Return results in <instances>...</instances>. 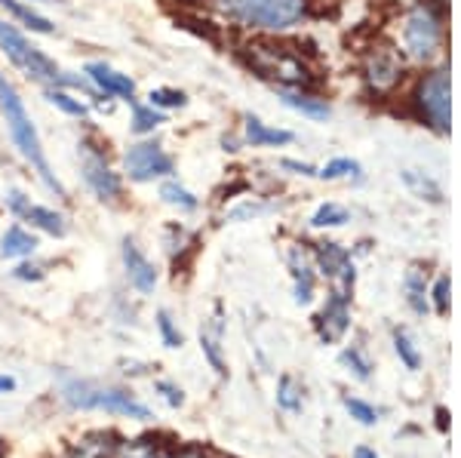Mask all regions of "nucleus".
<instances>
[{
	"instance_id": "nucleus-5",
	"label": "nucleus",
	"mask_w": 461,
	"mask_h": 458,
	"mask_svg": "<svg viewBox=\"0 0 461 458\" xmlns=\"http://www.w3.org/2000/svg\"><path fill=\"white\" fill-rule=\"evenodd\" d=\"M403 47L412 62H434L443 47V22L428 4H415L403 22Z\"/></svg>"
},
{
	"instance_id": "nucleus-22",
	"label": "nucleus",
	"mask_w": 461,
	"mask_h": 458,
	"mask_svg": "<svg viewBox=\"0 0 461 458\" xmlns=\"http://www.w3.org/2000/svg\"><path fill=\"white\" fill-rule=\"evenodd\" d=\"M130 108H132V117H130V132L132 136H139V139H148V136H154V130H160L163 123H167V111H158V108H151L148 102H130Z\"/></svg>"
},
{
	"instance_id": "nucleus-43",
	"label": "nucleus",
	"mask_w": 461,
	"mask_h": 458,
	"mask_svg": "<svg viewBox=\"0 0 461 458\" xmlns=\"http://www.w3.org/2000/svg\"><path fill=\"white\" fill-rule=\"evenodd\" d=\"M28 4H32V0H28Z\"/></svg>"
},
{
	"instance_id": "nucleus-19",
	"label": "nucleus",
	"mask_w": 461,
	"mask_h": 458,
	"mask_svg": "<svg viewBox=\"0 0 461 458\" xmlns=\"http://www.w3.org/2000/svg\"><path fill=\"white\" fill-rule=\"evenodd\" d=\"M366 80L375 86V90H391V86L400 80V62L393 58V53L378 49L366 65Z\"/></svg>"
},
{
	"instance_id": "nucleus-16",
	"label": "nucleus",
	"mask_w": 461,
	"mask_h": 458,
	"mask_svg": "<svg viewBox=\"0 0 461 458\" xmlns=\"http://www.w3.org/2000/svg\"><path fill=\"white\" fill-rule=\"evenodd\" d=\"M28 221V225L34 228V231L41 234H50V238L62 240L65 234H68V219L62 216L59 210H53V206H43V203H32L25 210V216H22Z\"/></svg>"
},
{
	"instance_id": "nucleus-20",
	"label": "nucleus",
	"mask_w": 461,
	"mask_h": 458,
	"mask_svg": "<svg viewBox=\"0 0 461 458\" xmlns=\"http://www.w3.org/2000/svg\"><path fill=\"white\" fill-rule=\"evenodd\" d=\"M400 182L406 184L409 191H412L419 201H428V203H443V188L440 182L434 179V175H428L425 169H400Z\"/></svg>"
},
{
	"instance_id": "nucleus-39",
	"label": "nucleus",
	"mask_w": 461,
	"mask_h": 458,
	"mask_svg": "<svg viewBox=\"0 0 461 458\" xmlns=\"http://www.w3.org/2000/svg\"><path fill=\"white\" fill-rule=\"evenodd\" d=\"M280 166L289 169L293 175H304V179H317L320 169L311 166V164H302V160H280Z\"/></svg>"
},
{
	"instance_id": "nucleus-33",
	"label": "nucleus",
	"mask_w": 461,
	"mask_h": 458,
	"mask_svg": "<svg viewBox=\"0 0 461 458\" xmlns=\"http://www.w3.org/2000/svg\"><path fill=\"white\" fill-rule=\"evenodd\" d=\"M393 351H397V357L406 364V369H419L421 366V354H419L415 342L406 336V332H393Z\"/></svg>"
},
{
	"instance_id": "nucleus-36",
	"label": "nucleus",
	"mask_w": 461,
	"mask_h": 458,
	"mask_svg": "<svg viewBox=\"0 0 461 458\" xmlns=\"http://www.w3.org/2000/svg\"><path fill=\"white\" fill-rule=\"evenodd\" d=\"M4 203H6V210H10L13 216H25V210L32 206V197H28L25 191H19V188H10L4 194Z\"/></svg>"
},
{
	"instance_id": "nucleus-17",
	"label": "nucleus",
	"mask_w": 461,
	"mask_h": 458,
	"mask_svg": "<svg viewBox=\"0 0 461 458\" xmlns=\"http://www.w3.org/2000/svg\"><path fill=\"white\" fill-rule=\"evenodd\" d=\"M0 10H4L6 16L16 19L19 25H25L28 31H34V34H56V22L47 19L43 13H37L32 4H25V0H0Z\"/></svg>"
},
{
	"instance_id": "nucleus-24",
	"label": "nucleus",
	"mask_w": 461,
	"mask_h": 458,
	"mask_svg": "<svg viewBox=\"0 0 461 458\" xmlns=\"http://www.w3.org/2000/svg\"><path fill=\"white\" fill-rule=\"evenodd\" d=\"M200 351H203V357L210 360V366L215 369L219 375H225V360H221V320L219 317H212L210 327L200 329Z\"/></svg>"
},
{
	"instance_id": "nucleus-27",
	"label": "nucleus",
	"mask_w": 461,
	"mask_h": 458,
	"mask_svg": "<svg viewBox=\"0 0 461 458\" xmlns=\"http://www.w3.org/2000/svg\"><path fill=\"white\" fill-rule=\"evenodd\" d=\"M154 327H158V336H160L163 348L176 351V348H182V345H185V336H182V329H178V323H176L173 311L160 308L158 317H154Z\"/></svg>"
},
{
	"instance_id": "nucleus-4",
	"label": "nucleus",
	"mask_w": 461,
	"mask_h": 458,
	"mask_svg": "<svg viewBox=\"0 0 461 458\" xmlns=\"http://www.w3.org/2000/svg\"><path fill=\"white\" fill-rule=\"evenodd\" d=\"M0 53L6 56V62L13 68H19L28 80H34L41 86H53L56 74L62 71L56 65V58H50L41 47H34L25 31L6 19H0Z\"/></svg>"
},
{
	"instance_id": "nucleus-6",
	"label": "nucleus",
	"mask_w": 461,
	"mask_h": 458,
	"mask_svg": "<svg viewBox=\"0 0 461 458\" xmlns=\"http://www.w3.org/2000/svg\"><path fill=\"white\" fill-rule=\"evenodd\" d=\"M176 173V157L154 139H139L123 154V175L132 184L163 182Z\"/></svg>"
},
{
	"instance_id": "nucleus-26",
	"label": "nucleus",
	"mask_w": 461,
	"mask_h": 458,
	"mask_svg": "<svg viewBox=\"0 0 461 458\" xmlns=\"http://www.w3.org/2000/svg\"><path fill=\"white\" fill-rule=\"evenodd\" d=\"M351 221V210L341 203H320L317 212L311 216V228H341Z\"/></svg>"
},
{
	"instance_id": "nucleus-37",
	"label": "nucleus",
	"mask_w": 461,
	"mask_h": 458,
	"mask_svg": "<svg viewBox=\"0 0 461 458\" xmlns=\"http://www.w3.org/2000/svg\"><path fill=\"white\" fill-rule=\"evenodd\" d=\"M434 308L437 314H449V277H437L434 283Z\"/></svg>"
},
{
	"instance_id": "nucleus-11",
	"label": "nucleus",
	"mask_w": 461,
	"mask_h": 458,
	"mask_svg": "<svg viewBox=\"0 0 461 458\" xmlns=\"http://www.w3.org/2000/svg\"><path fill=\"white\" fill-rule=\"evenodd\" d=\"M348 327H351V295L336 290V292H330L326 308L317 317V332L326 345H332L345 336Z\"/></svg>"
},
{
	"instance_id": "nucleus-7",
	"label": "nucleus",
	"mask_w": 461,
	"mask_h": 458,
	"mask_svg": "<svg viewBox=\"0 0 461 458\" xmlns=\"http://www.w3.org/2000/svg\"><path fill=\"white\" fill-rule=\"evenodd\" d=\"M77 164H80V179L93 197L99 203H117L123 197V179L111 169V164L105 160V154L95 151L93 145H77Z\"/></svg>"
},
{
	"instance_id": "nucleus-21",
	"label": "nucleus",
	"mask_w": 461,
	"mask_h": 458,
	"mask_svg": "<svg viewBox=\"0 0 461 458\" xmlns=\"http://www.w3.org/2000/svg\"><path fill=\"white\" fill-rule=\"evenodd\" d=\"M158 197H160V203L173 206V210H178V212H197L200 210V197L194 194V191L185 188L176 175H169V179L160 182Z\"/></svg>"
},
{
	"instance_id": "nucleus-14",
	"label": "nucleus",
	"mask_w": 461,
	"mask_h": 458,
	"mask_svg": "<svg viewBox=\"0 0 461 458\" xmlns=\"http://www.w3.org/2000/svg\"><path fill=\"white\" fill-rule=\"evenodd\" d=\"M37 247H41V240L25 225H10L0 234V258H6V262H25L37 253Z\"/></svg>"
},
{
	"instance_id": "nucleus-10",
	"label": "nucleus",
	"mask_w": 461,
	"mask_h": 458,
	"mask_svg": "<svg viewBox=\"0 0 461 458\" xmlns=\"http://www.w3.org/2000/svg\"><path fill=\"white\" fill-rule=\"evenodd\" d=\"M84 74L89 77V84H93L102 95L123 99V102H136V80H132L130 74L111 68L108 62H86Z\"/></svg>"
},
{
	"instance_id": "nucleus-35",
	"label": "nucleus",
	"mask_w": 461,
	"mask_h": 458,
	"mask_svg": "<svg viewBox=\"0 0 461 458\" xmlns=\"http://www.w3.org/2000/svg\"><path fill=\"white\" fill-rule=\"evenodd\" d=\"M154 391L167 400L173 409H182L185 406V391L176 385V382H167V379H160V382H154Z\"/></svg>"
},
{
	"instance_id": "nucleus-12",
	"label": "nucleus",
	"mask_w": 461,
	"mask_h": 458,
	"mask_svg": "<svg viewBox=\"0 0 461 458\" xmlns=\"http://www.w3.org/2000/svg\"><path fill=\"white\" fill-rule=\"evenodd\" d=\"M317 265L326 277L339 280L341 290L339 292H348L351 295L354 290V265H351V253H348L341 243H332V240H323L317 243Z\"/></svg>"
},
{
	"instance_id": "nucleus-28",
	"label": "nucleus",
	"mask_w": 461,
	"mask_h": 458,
	"mask_svg": "<svg viewBox=\"0 0 461 458\" xmlns=\"http://www.w3.org/2000/svg\"><path fill=\"white\" fill-rule=\"evenodd\" d=\"M317 179H326V182H339V179H363V166L357 164L354 157H336L330 160L323 169L317 173Z\"/></svg>"
},
{
	"instance_id": "nucleus-29",
	"label": "nucleus",
	"mask_w": 461,
	"mask_h": 458,
	"mask_svg": "<svg viewBox=\"0 0 461 458\" xmlns=\"http://www.w3.org/2000/svg\"><path fill=\"white\" fill-rule=\"evenodd\" d=\"M148 105L158 108V111L185 108L188 105V95H185L182 90H176V86H154V90L148 93Z\"/></svg>"
},
{
	"instance_id": "nucleus-34",
	"label": "nucleus",
	"mask_w": 461,
	"mask_h": 458,
	"mask_svg": "<svg viewBox=\"0 0 461 458\" xmlns=\"http://www.w3.org/2000/svg\"><path fill=\"white\" fill-rule=\"evenodd\" d=\"M271 210L267 203H256V201H243L240 206H234V210L225 212V221H249V219H258L265 216V212Z\"/></svg>"
},
{
	"instance_id": "nucleus-25",
	"label": "nucleus",
	"mask_w": 461,
	"mask_h": 458,
	"mask_svg": "<svg viewBox=\"0 0 461 458\" xmlns=\"http://www.w3.org/2000/svg\"><path fill=\"white\" fill-rule=\"evenodd\" d=\"M403 290H406V301L415 314L428 311V286H425V274L419 268H409L403 277Z\"/></svg>"
},
{
	"instance_id": "nucleus-42",
	"label": "nucleus",
	"mask_w": 461,
	"mask_h": 458,
	"mask_svg": "<svg viewBox=\"0 0 461 458\" xmlns=\"http://www.w3.org/2000/svg\"><path fill=\"white\" fill-rule=\"evenodd\" d=\"M10 455V446H6V440H0V458Z\"/></svg>"
},
{
	"instance_id": "nucleus-2",
	"label": "nucleus",
	"mask_w": 461,
	"mask_h": 458,
	"mask_svg": "<svg viewBox=\"0 0 461 458\" xmlns=\"http://www.w3.org/2000/svg\"><path fill=\"white\" fill-rule=\"evenodd\" d=\"M59 397H62L71 409H80V412H108V416L136 418V422H148V418H151V409L123 388L93 385V382H84V379H62Z\"/></svg>"
},
{
	"instance_id": "nucleus-8",
	"label": "nucleus",
	"mask_w": 461,
	"mask_h": 458,
	"mask_svg": "<svg viewBox=\"0 0 461 458\" xmlns=\"http://www.w3.org/2000/svg\"><path fill=\"white\" fill-rule=\"evenodd\" d=\"M421 108V117L437 132H449V71L437 68L421 77L419 95H415Z\"/></svg>"
},
{
	"instance_id": "nucleus-15",
	"label": "nucleus",
	"mask_w": 461,
	"mask_h": 458,
	"mask_svg": "<svg viewBox=\"0 0 461 458\" xmlns=\"http://www.w3.org/2000/svg\"><path fill=\"white\" fill-rule=\"evenodd\" d=\"M243 139H247L249 148H284V145L293 142L295 136L289 130L271 127V123H265L262 117L247 114V123H243Z\"/></svg>"
},
{
	"instance_id": "nucleus-31",
	"label": "nucleus",
	"mask_w": 461,
	"mask_h": 458,
	"mask_svg": "<svg viewBox=\"0 0 461 458\" xmlns=\"http://www.w3.org/2000/svg\"><path fill=\"white\" fill-rule=\"evenodd\" d=\"M341 364H345V366H348V373H354L360 382H366L369 375H373V364H369L366 354L357 348V345H351V348L341 351Z\"/></svg>"
},
{
	"instance_id": "nucleus-3",
	"label": "nucleus",
	"mask_w": 461,
	"mask_h": 458,
	"mask_svg": "<svg viewBox=\"0 0 461 458\" xmlns=\"http://www.w3.org/2000/svg\"><path fill=\"white\" fill-rule=\"evenodd\" d=\"M311 13V0H234L225 16L252 31L284 34L299 28Z\"/></svg>"
},
{
	"instance_id": "nucleus-32",
	"label": "nucleus",
	"mask_w": 461,
	"mask_h": 458,
	"mask_svg": "<svg viewBox=\"0 0 461 458\" xmlns=\"http://www.w3.org/2000/svg\"><path fill=\"white\" fill-rule=\"evenodd\" d=\"M345 409H348V416H351L354 422H360L366 427L378 425V409H375V406H369L366 400H360V397H345Z\"/></svg>"
},
{
	"instance_id": "nucleus-40",
	"label": "nucleus",
	"mask_w": 461,
	"mask_h": 458,
	"mask_svg": "<svg viewBox=\"0 0 461 458\" xmlns=\"http://www.w3.org/2000/svg\"><path fill=\"white\" fill-rule=\"evenodd\" d=\"M19 388V382H16V375H6V373H0V397L4 394H13V391Z\"/></svg>"
},
{
	"instance_id": "nucleus-38",
	"label": "nucleus",
	"mask_w": 461,
	"mask_h": 458,
	"mask_svg": "<svg viewBox=\"0 0 461 458\" xmlns=\"http://www.w3.org/2000/svg\"><path fill=\"white\" fill-rule=\"evenodd\" d=\"M13 277L22 280V283H37V280H43V268L41 265H28V262H22L16 271H13Z\"/></svg>"
},
{
	"instance_id": "nucleus-9",
	"label": "nucleus",
	"mask_w": 461,
	"mask_h": 458,
	"mask_svg": "<svg viewBox=\"0 0 461 458\" xmlns=\"http://www.w3.org/2000/svg\"><path fill=\"white\" fill-rule=\"evenodd\" d=\"M121 262H123V274L130 280V286L139 295H151L158 290V268L148 258V253L139 247L136 238H123L121 243Z\"/></svg>"
},
{
	"instance_id": "nucleus-41",
	"label": "nucleus",
	"mask_w": 461,
	"mask_h": 458,
	"mask_svg": "<svg viewBox=\"0 0 461 458\" xmlns=\"http://www.w3.org/2000/svg\"><path fill=\"white\" fill-rule=\"evenodd\" d=\"M354 458H378V453H375V449H369V446H357Z\"/></svg>"
},
{
	"instance_id": "nucleus-1",
	"label": "nucleus",
	"mask_w": 461,
	"mask_h": 458,
	"mask_svg": "<svg viewBox=\"0 0 461 458\" xmlns=\"http://www.w3.org/2000/svg\"><path fill=\"white\" fill-rule=\"evenodd\" d=\"M0 114H4V121H6V130H10L13 145L19 148V154L25 157V164L37 173V179L47 184L56 197H65V184L59 182V175L53 173V166H50L47 151H43V142H41V132H37L19 90L4 77V74H0Z\"/></svg>"
},
{
	"instance_id": "nucleus-18",
	"label": "nucleus",
	"mask_w": 461,
	"mask_h": 458,
	"mask_svg": "<svg viewBox=\"0 0 461 458\" xmlns=\"http://www.w3.org/2000/svg\"><path fill=\"white\" fill-rule=\"evenodd\" d=\"M289 271H293V292H295V301L299 305H311L314 301V271H311L308 258H304L299 249H293L289 253Z\"/></svg>"
},
{
	"instance_id": "nucleus-30",
	"label": "nucleus",
	"mask_w": 461,
	"mask_h": 458,
	"mask_svg": "<svg viewBox=\"0 0 461 458\" xmlns=\"http://www.w3.org/2000/svg\"><path fill=\"white\" fill-rule=\"evenodd\" d=\"M277 406L286 412H302V388L295 385V379L284 375L277 385Z\"/></svg>"
},
{
	"instance_id": "nucleus-13",
	"label": "nucleus",
	"mask_w": 461,
	"mask_h": 458,
	"mask_svg": "<svg viewBox=\"0 0 461 458\" xmlns=\"http://www.w3.org/2000/svg\"><path fill=\"white\" fill-rule=\"evenodd\" d=\"M277 99L284 102L286 108H293L295 114L302 117H311V121H330L332 117V108L326 99L320 95L302 90V86H277Z\"/></svg>"
},
{
	"instance_id": "nucleus-23",
	"label": "nucleus",
	"mask_w": 461,
	"mask_h": 458,
	"mask_svg": "<svg viewBox=\"0 0 461 458\" xmlns=\"http://www.w3.org/2000/svg\"><path fill=\"white\" fill-rule=\"evenodd\" d=\"M43 99H47L56 111L74 117V121H86V117H89V102L77 99V95L62 90V86H43Z\"/></svg>"
}]
</instances>
